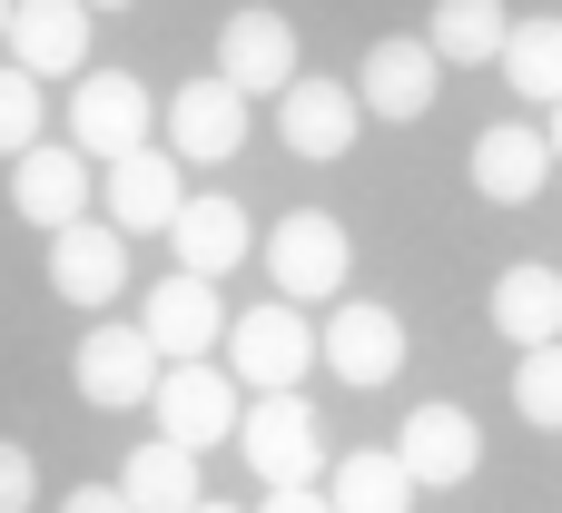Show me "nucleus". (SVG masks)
I'll use <instances>...</instances> for the list:
<instances>
[{"instance_id": "f257e3e1", "label": "nucleus", "mask_w": 562, "mask_h": 513, "mask_svg": "<svg viewBox=\"0 0 562 513\" xmlns=\"http://www.w3.org/2000/svg\"><path fill=\"white\" fill-rule=\"evenodd\" d=\"M306 366H316V326L296 316V297H267V306L227 316V376L247 395H296Z\"/></svg>"}, {"instance_id": "f03ea898", "label": "nucleus", "mask_w": 562, "mask_h": 513, "mask_svg": "<svg viewBox=\"0 0 562 513\" xmlns=\"http://www.w3.org/2000/svg\"><path fill=\"white\" fill-rule=\"evenodd\" d=\"M148 129H158V99H148V79L138 69H89L79 89H69V148L79 158H128V148H148Z\"/></svg>"}, {"instance_id": "7ed1b4c3", "label": "nucleus", "mask_w": 562, "mask_h": 513, "mask_svg": "<svg viewBox=\"0 0 562 513\" xmlns=\"http://www.w3.org/2000/svg\"><path fill=\"white\" fill-rule=\"evenodd\" d=\"M267 277H277V297L316 306V297H346L356 247H346V227H336L326 208H296V218H277V227H267Z\"/></svg>"}, {"instance_id": "20e7f679", "label": "nucleus", "mask_w": 562, "mask_h": 513, "mask_svg": "<svg viewBox=\"0 0 562 513\" xmlns=\"http://www.w3.org/2000/svg\"><path fill=\"white\" fill-rule=\"evenodd\" d=\"M138 336L158 346V366H198L207 346H227V306H217V287H207V277L168 267V277L138 297Z\"/></svg>"}, {"instance_id": "39448f33", "label": "nucleus", "mask_w": 562, "mask_h": 513, "mask_svg": "<svg viewBox=\"0 0 562 513\" xmlns=\"http://www.w3.org/2000/svg\"><path fill=\"white\" fill-rule=\"evenodd\" d=\"M119 287H128V237L99 218H69V227H49V297L59 306H79V316H99V306H119Z\"/></svg>"}, {"instance_id": "423d86ee", "label": "nucleus", "mask_w": 562, "mask_h": 513, "mask_svg": "<svg viewBox=\"0 0 562 513\" xmlns=\"http://www.w3.org/2000/svg\"><path fill=\"white\" fill-rule=\"evenodd\" d=\"M316 356H326V376H346V386H395L405 376V316L395 306H375V297H346L336 316H326V336H316Z\"/></svg>"}, {"instance_id": "0eeeda50", "label": "nucleus", "mask_w": 562, "mask_h": 513, "mask_svg": "<svg viewBox=\"0 0 562 513\" xmlns=\"http://www.w3.org/2000/svg\"><path fill=\"white\" fill-rule=\"evenodd\" d=\"M247 148V89L237 79H188L178 99H168V158L178 168H217V158H237Z\"/></svg>"}, {"instance_id": "6e6552de", "label": "nucleus", "mask_w": 562, "mask_h": 513, "mask_svg": "<svg viewBox=\"0 0 562 513\" xmlns=\"http://www.w3.org/2000/svg\"><path fill=\"white\" fill-rule=\"evenodd\" d=\"M148 405H158V435H168V445H188V455L227 445V435H237V415H247V405H237V376H217L207 356H198V366H168Z\"/></svg>"}, {"instance_id": "1a4fd4ad", "label": "nucleus", "mask_w": 562, "mask_h": 513, "mask_svg": "<svg viewBox=\"0 0 562 513\" xmlns=\"http://www.w3.org/2000/svg\"><path fill=\"white\" fill-rule=\"evenodd\" d=\"M237 435H247V475H267V484L326 475V435H316V405L306 395H257L237 415Z\"/></svg>"}, {"instance_id": "9d476101", "label": "nucleus", "mask_w": 562, "mask_h": 513, "mask_svg": "<svg viewBox=\"0 0 562 513\" xmlns=\"http://www.w3.org/2000/svg\"><path fill=\"white\" fill-rule=\"evenodd\" d=\"M356 129H366L356 79H306V69H296V79L277 89V138H286L296 158H346Z\"/></svg>"}, {"instance_id": "9b49d317", "label": "nucleus", "mask_w": 562, "mask_h": 513, "mask_svg": "<svg viewBox=\"0 0 562 513\" xmlns=\"http://www.w3.org/2000/svg\"><path fill=\"white\" fill-rule=\"evenodd\" d=\"M435 89H445V59H435V40H375L366 49V69H356V99H366V119H425L435 109Z\"/></svg>"}, {"instance_id": "f8f14e48", "label": "nucleus", "mask_w": 562, "mask_h": 513, "mask_svg": "<svg viewBox=\"0 0 562 513\" xmlns=\"http://www.w3.org/2000/svg\"><path fill=\"white\" fill-rule=\"evenodd\" d=\"M69 376H79V395L89 405H148L158 395V346L138 336V326H89L79 336V356H69Z\"/></svg>"}, {"instance_id": "ddd939ff", "label": "nucleus", "mask_w": 562, "mask_h": 513, "mask_svg": "<svg viewBox=\"0 0 562 513\" xmlns=\"http://www.w3.org/2000/svg\"><path fill=\"white\" fill-rule=\"evenodd\" d=\"M217 79H237L247 99L257 89H286L296 79V20L286 10H227V30H217Z\"/></svg>"}, {"instance_id": "4468645a", "label": "nucleus", "mask_w": 562, "mask_h": 513, "mask_svg": "<svg viewBox=\"0 0 562 513\" xmlns=\"http://www.w3.org/2000/svg\"><path fill=\"white\" fill-rule=\"evenodd\" d=\"M10 59L30 79H79L89 69V0H10Z\"/></svg>"}, {"instance_id": "2eb2a0df", "label": "nucleus", "mask_w": 562, "mask_h": 513, "mask_svg": "<svg viewBox=\"0 0 562 513\" xmlns=\"http://www.w3.org/2000/svg\"><path fill=\"white\" fill-rule=\"evenodd\" d=\"M543 178H553V138H543L533 119H494V129L474 138V188H484L494 208H533Z\"/></svg>"}, {"instance_id": "dca6fc26", "label": "nucleus", "mask_w": 562, "mask_h": 513, "mask_svg": "<svg viewBox=\"0 0 562 513\" xmlns=\"http://www.w3.org/2000/svg\"><path fill=\"white\" fill-rule=\"evenodd\" d=\"M178 208H188V188H178V158H168V148L109 158V227H119V237H168Z\"/></svg>"}, {"instance_id": "f3484780", "label": "nucleus", "mask_w": 562, "mask_h": 513, "mask_svg": "<svg viewBox=\"0 0 562 513\" xmlns=\"http://www.w3.org/2000/svg\"><path fill=\"white\" fill-rule=\"evenodd\" d=\"M247 237H257V227H247V208H237V198H217V188H198V198L168 218V257H178L188 277H207V287H217L227 267H247Z\"/></svg>"}, {"instance_id": "a211bd4d", "label": "nucleus", "mask_w": 562, "mask_h": 513, "mask_svg": "<svg viewBox=\"0 0 562 513\" xmlns=\"http://www.w3.org/2000/svg\"><path fill=\"white\" fill-rule=\"evenodd\" d=\"M395 455H405V475L415 484H464V475H484V435H474V415L464 405H415L405 415V435H395Z\"/></svg>"}, {"instance_id": "6ab92c4d", "label": "nucleus", "mask_w": 562, "mask_h": 513, "mask_svg": "<svg viewBox=\"0 0 562 513\" xmlns=\"http://www.w3.org/2000/svg\"><path fill=\"white\" fill-rule=\"evenodd\" d=\"M10 208H20L30 227L89 218V158H79V148H20V158H10Z\"/></svg>"}, {"instance_id": "aec40b11", "label": "nucleus", "mask_w": 562, "mask_h": 513, "mask_svg": "<svg viewBox=\"0 0 562 513\" xmlns=\"http://www.w3.org/2000/svg\"><path fill=\"white\" fill-rule=\"evenodd\" d=\"M415 475H405V455L395 445H366V455H336V475H326V504L336 513H415Z\"/></svg>"}, {"instance_id": "412c9836", "label": "nucleus", "mask_w": 562, "mask_h": 513, "mask_svg": "<svg viewBox=\"0 0 562 513\" xmlns=\"http://www.w3.org/2000/svg\"><path fill=\"white\" fill-rule=\"evenodd\" d=\"M119 494H128V513H188L207 484H198V455H188V445L148 435V445L119 465Z\"/></svg>"}, {"instance_id": "4be33fe9", "label": "nucleus", "mask_w": 562, "mask_h": 513, "mask_svg": "<svg viewBox=\"0 0 562 513\" xmlns=\"http://www.w3.org/2000/svg\"><path fill=\"white\" fill-rule=\"evenodd\" d=\"M494 326H504L514 346H553V336H562V277H553V267H533V257L504 267V277H494Z\"/></svg>"}, {"instance_id": "5701e85b", "label": "nucleus", "mask_w": 562, "mask_h": 513, "mask_svg": "<svg viewBox=\"0 0 562 513\" xmlns=\"http://www.w3.org/2000/svg\"><path fill=\"white\" fill-rule=\"evenodd\" d=\"M435 59L445 69H484V59H504V40H514V20H504V0H435Z\"/></svg>"}, {"instance_id": "b1692460", "label": "nucleus", "mask_w": 562, "mask_h": 513, "mask_svg": "<svg viewBox=\"0 0 562 513\" xmlns=\"http://www.w3.org/2000/svg\"><path fill=\"white\" fill-rule=\"evenodd\" d=\"M533 109H553L562 99V20H514V40H504V59H494Z\"/></svg>"}, {"instance_id": "393cba45", "label": "nucleus", "mask_w": 562, "mask_h": 513, "mask_svg": "<svg viewBox=\"0 0 562 513\" xmlns=\"http://www.w3.org/2000/svg\"><path fill=\"white\" fill-rule=\"evenodd\" d=\"M514 405H524V425L562 435V336H553V346H524V356H514Z\"/></svg>"}, {"instance_id": "a878e982", "label": "nucleus", "mask_w": 562, "mask_h": 513, "mask_svg": "<svg viewBox=\"0 0 562 513\" xmlns=\"http://www.w3.org/2000/svg\"><path fill=\"white\" fill-rule=\"evenodd\" d=\"M40 119H49V99H40V79L10 59V69H0V158L40 148Z\"/></svg>"}, {"instance_id": "bb28decb", "label": "nucleus", "mask_w": 562, "mask_h": 513, "mask_svg": "<svg viewBox=\"0 0 562 513\" xmlns=\"http://www.w3.org/2000/svg\"><path fill=\"white\" fill-rule=\"evenodd\" d=\"M40 494V465H30V445H0V513H30Z\"/></svg>"}, {"instance_id": "cd10ccee", "label": "nucleus", "mask_w": 562, "mask_h": 513, "mask_svg": "<svg viewBox=\"0 0 562 513\" xmlns=\"http://www.w3.org/2000/svg\"><path fill=\"white\" fill-rule=\"evenodd\" d=\"M257 513H336V504H326L316 484H267V504H257Z\"/></svg>"}, {"instance_id": "c85d7f7f", "label": "nucleus", "mask_w": 562, "mask_h": 513, "mask_svg": "<svg viewBox=\"0 0 562 513\" xmlns=\"http://www.w3.org/2000/svg\"><path fill=\"white\" fill-rule=\"evenodd\" d=\"M59 513H128L119 484H79V494H59Z\"/></svg>"}, {"instance_id": "c756f323", "label": "nucleus", "mask_w": 562, "mask_h": 513, "mask_svg": "<svg viewBox=\"0 0 562 513\" xmlns=\"http://www.w3.org/2000/svg\"><path fill=\"white\" fill-rule=\"evenodd\" d=\"M543 138H553V168H562V99H553V119H543Z\"/></svg>"}, {"instance_id": "7c9ffc66", "label": "nucleus", "mask_w": 562, "mask_h": 513, "mask_svg": "<svg viewBox=\"0 0 562 513\" xmlns=\"http://www.w3.org/2000/svg\"><path fill=\"white\" fill-rule=\"evenodd\" d=\"M188 513H247V504H217V494H198V504H188Z\"/></svg>"}, {"instance_id": "2f4dec72", "label": "nucleus", "mask_w": 562, "mask_h": 513, "mask_svg": "<svg viewBox=\"0 0 562 513\" xmlns=\"http://www.w3.org/2000/svg\"><path fill=\"white\" fill-rule=\"evenodd\" d=\"M89 10H128V0H89Z\"/></svg>"}, {"instance_id": "473e14b6", "label": "nucleus", "mask_w": 562, "mask_h": 513, "mask_svg": "<svg viewBox=\"0 0 562 513\" xmlns=\"http://www.w3.org/2000/svg\"><path fill=\"white\" fill-rule=\"evenodd\" d=\"M0 40H10V0H0Z\"/></svg>"}]
</instances>
